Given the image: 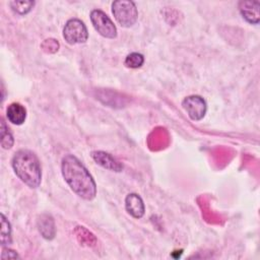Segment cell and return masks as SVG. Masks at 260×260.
I'll return each mask as SVG.
<instances>
[{
	"label": "cell",
	"instance_id": "1",
	"mask_svg": "<svg viewBox=\"0 0 260 260\" xmlns=\"http://www.w3.org/2000/svg\"><path fill=\"white\" fill-rule=\"evenodd\" d=\"M61 172L70 189L84 200H92L96 195V184L85 166L73 154L62 158Z\"/></svg>",
	"mask_w": 260,
	"mask_h": 260
},
{
	"label": "cell",
	"instance_id": "2",
	"mask_svg": "<svg viewBox=\"0 0 260 260\" xmlns=\"http://www.w3.org/2000/svg\"><path fill=\"white\" fill-rule=\"evenodd\" d=\"M15 175L29 188H38L42 181V168L39 157L29 149L17 150L11 160Z\"/></svg>",
	"mask_w": 260,
	"mask_h": 260
},
{
	"label": "cell",
	"instance_id": "3",
	"mask_svg": "<svg viewBox=\"0 0 260 260\" xmlns=\"http://www.w3.org/2000/svg\"><path fill=\"white\" fill-rule=\"evenodd\" d=\"M112 13L118 23L124 27L132 26L138 18V10L133 1L117 0L112 3Z\"/></svg>",
	"mask_w": 260,
	"mask_h": 260
},
{
	"label": "cell",
	"instance_id": "4",
	"mask_svg": "<svg viewBox=\"0 0 260 260\" xmlns=\"http://www.w3.org/2000/svg\"><path fill=\"white\" fill-rule=\"evenodd\" d=\"M63 38L69 45L85 43L88 39L87 27L80 19L70 18L64 25Z\"/></svg>",
	"mask_w": 260,
	"mask_h": 260
},
{
	"label": "cell",
	"instance_id": "5",
	"mask_svg": "<svg viewBox=\"0 0 260 260\" xmlns=\"http://www.w3.org/2000/svg\"><path fill=\"white\" fill-rule=\"evenodd\" d=\"M90 21L94 29L104 38L114 39L117 37V27L112 19L100 9H93L90 12Z\"/></svg>",
	"mask_w": 260,
	"mask_h": 260
},
{
	"label": "cell",
	"instance_id": "6",
	"mask_svg": "<svg viewBox=\"0 0 260 260\" xmlns=\"http://www.w3.org/2000/svg\"><path fill=\"white\" fill-rule=\"evenodd\" d=\"M182 106L193 121H200L203 119L207 111V104L205 100L196 94L186 96L182 102Z\"/></svg>",
	"mask_w": 260,
	"mask_h": 260
},
{
	"label": "cell",
	"instance_id": "7",
	"mask_svg": "<svg viewBox=\"0 0 260 260\" xmlns=\"http://www.w3.org/2000/svg\"><path fill=\"white\" fill-rule=\"evenodd\" d=\"M90 156L98 165H100L106 170L113 172H121L123 170V165L119 160H117L112 154L106 151L94 150L91 151Z\"/></svg>",
	"mask_w": 260,
	"mask_h": 260
},
{
	"label": "cell",
	"instance_id": "8",
	"mask_svg": "<svg viewBox=\"0 0 260 260\" xmlns=\"http://www.w3.org/2000/svg\"><path fill=\"white\" fill-rule=\"evenodd\" d=\"M239 10L243 18L251 23L257 24L260 20V3L258 1H240Z\"/></svg>",
	"mask_w": 260,
	"mask_h": 260
},
{
	"label": "cell",
	"instance_id": "9",
	"mask_svg": "<svg viewBox=\"0 0 260 260\" xmlns=\"http://www.w3.org/2000/svg\"><path fill=\"white\" fill-rule=\"evenodd\" d=\"M125 208L134 218H141L145 212V206L142 198L136 193H130L125 198Z\"/></svg>",
	"mask_w": 260,
	"mask_h": 260
},
{
	"label": "cell",
	"instance_id": "10",
	"mask_svg": "<svg viewBox=\"0 0 260 260\" xmlns=\"http://www.w3.org/2000/svg\"><path fill=\"white\" fill-rule=\"evenodd\" d=\"M37 225L40 234L46 240L54 239L56 235V228L53 217L50 214L43 213L38 217Z\"/></svg>",
	"mask_w": 260,
	"mask_h": 260
},
{
	"label": "cell",
	"instance_id": "11",
	"mask_svg": "<svg viewBox=\"0 0 260 260\" xmlns=\"http://www.w3.org/2000/svg\"><path fill=\"white\" fill-rule=\"evenodd\" d=\"M6 117L14 125H21L26 118V110L19 103H12L7 107Z\"/></svg>",
	"mask_w": 260,
	"mask_h": 260
},
{
	"label": "cell",
	"instance_id": "12",
	"mask_svg": "<svg viewBox=\"0 0 260 260\" xmlns=\"http://www.w3.org/2000/svg\"><path fill=\"white\" fill-rule=\"evenodd\" d=\"M74 234L76 235V238L78 239L79 243L86 246H93L96 243V239L88 230H86L84 226H76L74 230Z\"/></svg>",
	"mask_w": 260,
	"mask_h": 260
},
{
	"label": "cell",
	"instance_id": "13",
	"mask_svg": "<svg viewBox=\"0 0 260 260\" xmlns=\"http://www.w3.org/2000/svg\"><path fill=\"white\" fill-rule=\"evenodd\" d=\"M1 244L2 246H8L12 243V230L11 224L6 216L1 213Z\"/></svg>",
	"mask_w": 260,
	"mask_h": 260
},
{
	"label": "cell",
	"instance_id": "14",
	"mask_svg": "<svg viewBox=\"0 0 260 260\" xmlns=\"http://www.w3.org/2000/svg\"><path fill=\"white\" fill-rule=\"evenodd\" d=\"M36 2L35 1H30V0H24V1H10L9 5L11 7V9L19 14V15H25L27 14L32 7L35 6Z\"/></svg>",
	"mask_w": 260,
	"mask_h": 260
},
{
	"label": "cell",
	"instance_id": "15",
	"mask_svg": "<svg viewBox=\"0 0 260 260\" xmlns=\"http://www.w3.org/2000/svg\"><path fill=\"white\" fill-rule=\"evenodd\" d=\"M143 63H144V56L140 53H137V52H133V53L128 54L125 58V61H124L125 66L128 67V68H131V69L139 68L143 65Z\"/></svg>",
	"mask_w": 260,
	"mask_h": 260
},
{
	"label": "cell",
	"instance_id": "16",
	"mask_svg": "<svg viewBox=\"0 0 260 260\" xmlns=\"http://www.w3.org/2000/svg\"><path fill=\"white\" fill-rule=\"evenodd\" d=\"M14 139L12 133L9 131L3 119H1V146L4 149H9L12 147Z\"/></svg>",
	"mask_w": 260,
	"mask_h": 260
},
{
	"label": "cell",
	"instance_id": "17",
	"mask_svg": "<svg viewBox=\"0 0 260 260\" xmlns=\"http://www.w3.org/2000/svg\"><path fill=\"white\" fill-rule=\"evenodd\" d=\"M59 42L55 39H47L41 45L43 51L48 54L56 53L59 50Z\"/></svg>",
	"mask_w": 260,
	"mask_h": 260
},
{
	"label": "cell",
	"instance_id": "18",
	"mask_svg": "<svg viewBox=\"0 0 260 260\" xmlns=\"http://www.w3.org/2000/svg\"><path fill=\"white\" fill-rule=\"evenodd\" d=\"M1 257L3 259H6V258H11V259H16V258H19L18 254L13 251V250H10L8 248H3L2 250V254H1Z\"/></svg>",
	"mask_w": 260,
	"mask_h": 260
}]
</instances>
